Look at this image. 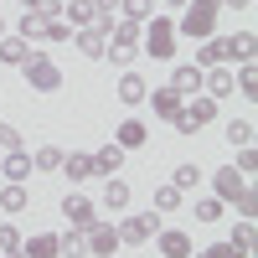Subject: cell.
I'll use <instances>...</instances> for the list:
<instances>
[{
  "instance_id": "6da1fadb",
  "label": "cell",
  "mask_w": 258,
  "mask_h": 258,
  "mask_svg": "<svg viewBox=\"0 0 258 258\" xmlns=\"http://www.w3.org/2000/svg\"><path fill=\"white\" fill-rule=\"evenodd\" d=\"M140 52L155 57V62H170V57H176V21L155 11L145 21V31H140Z\"/></svg>"
},
{
  "instance_id": "7a4b0ae2",
  "label": "cell",
  "mask_w": 258,
  "mask_h": 258,
  "mask_svg": "<svg viewBox=\"0 0 258 258\" xmlns=\"http://www.w3.org/2000/svg\"><path fill=\"white\" fill-rule=\"evenodd\" d=\"M217 11H222V0H186V16L176 21V36L207 41L212 31H217Z\"/></svg>"
},
{
  "instance_id": "3957f363",
  "label": "cell",
  "mask_w": 258,
  "mask_h": 258,
  "mask_svg": "<svg viewBox=\"0 0 258 258\" xmlns=\"http://www.w3.org/2000/svg\"><path fill=\"white\" fill-rule=\"evenodd\" d=\"M21 73H26V88H36V93H57L62 88V68L41 47H31V57L21 62Z\"/></svg>"
},
{
  "instance_id": "277c9868",
  "label": "cell",
  "mask_w": 258,
  "mask_h": 258,
  "mask_svg": "<svg viewBox=\"0 0 258 258\" xmlns=\"http://www.w3.org/2000/svg\"><path fill=\"white\" fill-rule=\"evenodd\" d=\"M160 232V212H135L119 222V243H150Z\"/></svg>"
},
{
  "instance_id": "5b68a950",
  "label": "cell",
  "mask_w": 258,
  "mask_h": 258,
  "mask_svg": "<svg viewBox=\"0 0 258 258\" xmlns=\"http://www.w3.org/2000/svg\"><path fill=\"white\" fill-rule=\"evenodd\" d=\"M217 47V62H253V31H238V36H207Z\"/></svg>"
},
{
  "instance_id": "8992f818",
  "label": "cell",
  "mask_w": 258,
  "mask_h": 258,
  "mask_svg": "<svg viewBox=\"0 0 258 258\" xmlns=\"http://www.w3.org/2000/svg\"><path fill=\"white\" fill-rule=\"evenodd\" d=\"M83 248H88V253H98V258H114V253H119V227H109V222L83 227Z\"/></svg>"
},
{
  "instance_id": "52a82bcc",
  "label": "cell",
  "mask_w": 258,
  "mask_h": 258,
  "mask_svg": "<svg viewBox=\"0 0 258 258\" xmlns=\"http://www.w3.org/2000/svg\"><path fill=\"white\" fill-rule=\"evenodd\" d=\"M212 186H217V202H238L253 181L243 176V170H232V165H227V170H217V176H212Z\"/></svg>"
},
{
  "instance_id": "ba28073f",
  "label": "cell",
  "mask_w": 258,
  "mask_h": 258,
  "mask_svg": "<svg viewBox=\"0 0 258 258\" xmlns=\"http://www.w3.org/2000/svg\"><path fill=\"white\" fill-rule=\"evenodd\" d=\"M93 212H98V207H93L88 197H62V217H68V222H73L78 232H83V227H93V222H98V217H93Z\"/></svg>"
},
{
  "instance_id": "9c48e42d",
  "label": "cell",
  "mask_w": 258,
  "mask_h": 258,
  "mask_svg": "<svg viewBox=\"0 0 258 258\" xmlns=\"http://www.w3.org/2000/svg\"><path fill=\"white\" fill-rule=\"evenodd\" d=\"M145 103L155 109V119H165V124H170V119L181 114V103H186V98H181L176 88H155V93H145Z\"/></svg>"
},
{
  "instance_id": "30bf717a",
  "label": "cell",
  "mask_w": 258,
  "mask_h": 258,
  "mask_svg": "<svg viewBox=\"0 0 258 258\" xmlns=\"http://www.w3.org/2000/svg\"><path fill=\"white\" fill-rule=\"evenodd\" d=\"M155 243H160V258H191V238L181 227H160Z\"/></svg>"
},
{
  "instance_id": "8fae6325",
  "label": "cell",
  "mask_w": 258,
  "mask_h": 258,
  "mask_svg": "<svg viewBox=\"0 0 258 258\" xmlns=\"http://www.w3.org/2000/svg\"><path fill=\"white\" fill-rule=\"evenodd\" d=\"M170 88H176L181 98H197V93H202V68H197V62L176 68V73H170Z\"/></svg>"
},
{
  "instance_id": "7c38bea8",
  "label": "cell",
  "mask_w": 258,
  "mask_h": 258,
  "mask_svg": "<svg viewBox=\"0 0 258 258\" xmlns=\"http://www.w3.org/2000/svg\"><path fill=\"white\" fill-rule=\"evenodd\" d=\"M202 93L222 103V98L232 93V73H227V68H207V73H202Z\"/></svg>"
},
{
  "instance_id": "4fadbf2b",
  "label": "cell",
  "mask_w": 258,
  "mask_h": 258,
  "mask_svg": "<svg viewBox=\"0 0 258 258\" xmlns=\"http://www.w3.org/2000/svg\"><path fill=\"white\" fill-rule=\"evenodd\" d=\"M124 155H129V150H119V145L109 140V145L93 155V176H114V170H124Z\"/></svg>"
},
{
  "instance_id": "5bb4252c",
  "label": "cell",
  "mask_w": 258,
  "mask_h": 258,
  "mask_svg": "<svg viewBox=\"0 0 258 258\" xmlns=\"http://www.w3.org/2000/svg\"><path fill=\"white\" fill-rule=\"evenodd\" d=\"M145 93H150V83H145L140 73H124V78H119V103L140 109V103H145Z\"/></svg>"
},
{
  "instance_id": "9a60e30c",
  "label": "cell",
  "mask_w": 258,
  "mask_h": 258,
  "mask_svg": "<svg viewBox=\"0 0 258 258\" xmlns=\"http://www.w3.org/2000/svg\"><path fill=\"white\" fill-rule=\"evenodd\" d=\"M145 140H150V129H145L140 119H124V124L114 129V145H119V150H140Z\"/></svg>"
},
{
  "instance_id": "2e32d148",
  "label": "cell",
  "mask_w": 258,
  "mask_h": 258,
  "mask_svg": "<svg viewBox=\"0 0 258 258\" xmlns=\"http://www.w3.org/2000/svg\"><path fill=\"white\" fill-rule=\"evenodd\" d=\"M62 16H68V26L73 31H83V26H93V0H62Z\"/></svg>"
},
{
  "instance_id": "e0dca14e",
  "label": "cell",
  "mask_w": 258,
  "mask_h": 258,
  "mask_svg": "<svg viewBox=\"0 0 258 258\" xmlns=\"http://www.w3.org/2000/svg\"><path fill=\"white\" fill-rule=\"evenodd\" d=\"M31 57V41H21V36H0V62H6V68H21V62Z\"/></svg>"
},
{
  "instance_id": "ac0fdd59",
  "label": "cell",
  "mask_w": 258,
  "mask_h": 258,
  "mask_svg": "<svg viewBox=\"0 0 258 258\" xmlns=\"http://www.w3.org/2000/svg\"><path fill=\"white\" fill-rule=\"evenodd\" d=\"M0 170H6V181L26 186V176H31V155H26V150H11V155L0 160Z\"/></svg>"
},
{
  "instance_id": "d6986e66",
  "label": "cell",
  "mask_w": 258,
  "mask_h": 258,
  "mask_svg": "<svg viewBox=\"0 0 258 258\" xmlns=\"http://www.w3.org/2000/svg\"><path fill=\"white\" fill-rule=\"evenodd\" d=\"M62 176H68V181H88L93 176V155H83V150L62 155Z\"/></svg>"
},
{
  "instance_id": "ffe728a7",
  "label": "cell",
  "mask_w": 258,
  "mask_h": 258,
  "mask_svg": "<svg viewBox=\"0 0 258 258\" xmlns=\"http://www.w3.org/2000/svg\"><path fill=\"white\" fill-rule=\"evenodd\" d=\"M21 258H57V232H36L31 243H21Z\"/></svg>"
},
{
  "instance_id": "44dd1931",
  "label": "cell",
  "mask_w": 258,
  "mask_h": 258,
  "mask_svg": "<svg viewBox=\"0 0 258 258\" xmlns=\"http://www.w3.org/2000/svg\"><path fill=\"white\" fill-rule=\"evenodd\" d=\"M103 207H109V212H124V207H129V181H119V176L103 181Z\"/></svg>"
},
{
  "instance_id": "7402d4cb",
  "label": "cell",
  "mask_w": 258,
  "mask_h": 258,
  "mask_svg": "<svg viewBox=\"0 0 258 258\" xmlns=\"http://www.w3.org/2000/svg\"><path fill=\"white\" fill-rule=\"evenodd\" d=\"M150 16H155V0H119V21H135V26H145Z\"/></svg>"
},
{
  "instance_id": "603a6c76",
  "label": "cell",
  "mask_w": 258,
  "mask_h": 258,
  "mask_svg": "<svg viewBox=\"0 0 258 258\" xmlns=\"http://www.w3.org/2000/svg\"><path fill=\"white\" fill-rule=\"evenodd\" d=\"M57 258H88V248H83V232H78V227L57 232Z\"/></svg>"
},
{
  "instance_id": "cb8c5ba5",
  "label": "cell",
  "mask_w": 258,
  "mask_h": 258,
  "mask_svg": "<svg viewBox=\"0 0 258 258\" xmlns=\"http://www.w3.org/2000/svg\"><path fill=\"white\" fill-rule=\"evenodd\" d=\"M227 243H232V248H238V253L248 258V253H253V243H258V232H253V217H243L238 227H232V238H227Z\"/></svg>"
},
{
  "instance_id": "d4e9b609",
  "label": "cell",
  "mask_w": 258,
  "mask_h": 258,
  "mask_svg": "<svg viewBox=\"0 0 258 258\" xmlns=\"http://www.w3.org/2000/svg\"><path fill=\"white\" fill-rule=\"evenodd\" d=\"M26 207H31V197H26V186H16V181H11L6 191H0V212H26Z\"/></svg>"
},
{
  "instance_id": "484cf974",
  "label": "cell",
  "mask_w": 258,
  "mask_h": 258,
  "mask_svg": "<svg viewBox=\"0 0 258 258\" xmlns=\"http://www.w3.org/2000/svg\"><path fill=\"white\" fill-rule=\"evenodd\" d=\"M16 36H21V41H41V36H47V21H41L36 11H26V16H21V26H16Z\"/></svg>"
},
{
  "instance_id": "4316f807",
  "label": "cell",
  "mask_w": 258,
  "mask_h": 258,
  "mask_svg": "<svg viewBox=\"0 0 258 258\" xmlns=\"http://www.w3.org/2000/svg\"><path fill=\"white\" fill-rule=\"evenodd\" d=\"M78 52H83V57H93V62H98V57H103V36H98L93 26H83V31H78Z\"/></svg>"
},
{
  "instance_id": "83f0119b",
  "label": "cell",
  "mask_w": 258,
  "mask_h": 258,
  "mask_svg": "<svg viewBox=\"0 0 258 258\" xmlns=\"http://www.w3.org/2000/svg\"><path fill=\"white\" fill-rule=\"evenodd\" d=\"M227 140L238 145V150H243V145H253V119H227Z\"/></svg>"
},
{
  "instance_id": "f1b7e54d",
  "label": "cell",
  "mask_w": 258,
  "mask_h": 258,
  "mask_svg": "<svg viewBox=\"0 0 258 258\" xmlns=\"http://www.w3.org/2000/svg\"><path fill=\"white\" fill-rule=\"evenodd\" d=\"M31 165H36V170H62V150H57V145H41L36 155H31Z\"/></svg>"
},
{
  "instance_id": "f546056e",
  "label": "cell",
  "mask_w": 258,
  "mask_h": 258,
  "mask_svg": "<svg viewBox=\"0 0 258 258\" xmlns=\"http://www.w3.org/2000/svg\"><path fill=\"white\" fill-rule=\"evenodd\" d=\"M181 197H186V191H176V186H160V191H155V207H150V212H176V207H181Z\"/></svg>"
},
{
  "instance_id": "4dcf8cb0",
  "label": "cell",
  "mask_w": 258,
  "mask_h": 258,
  "mask_svg": "<svg viewBox=\"0 0 258 258\" xmlns=\"http://www.w3.org/2000/svg\"><path fill=\"white\" fill-rule=\"evenodd\" d=\"M197 181H202V170H197V165H176V176H170V186H176V191H191Z\"/></svg>"
},
{
  "instance_id": "1f68e13d",
  "label": "cell",
  "mask_w": 258,
  "mask_h": 258,
  "mask_svg": "<svg viewBox=\"0 0 258 258\" xmlns=\"http://www.w3.org/2000/svg\"><path fill=\"white\" fill-rule=\"evenodd\" d=\"M0 150H6V155H11V150H26V140H21L16 124H0Z\"/></svg>"
},
{
  "instance_id": "d6a6232c",
  "label": "cell",
  "mask_w": 258,
  "mask_h": 258,
  "mask_svg": "<svg viewBox=\"0 0 258 258\" xmlns=\"http://www.w3.org/2000/svg\"><path fill=\"white\" fill-rule=\"evenodd\" d=\"M21 243H26V238H21L11 222H0V253H21Z\"/></svg>"
},
{
  "instance_id": "836d02e7",
  "label": "cell",
  "mask_w": 258,
  "mask_h": 258,
  "mask_svg": "<svg viewBox=\"0 0 258 258\" xmlns=\"http://www.w3.org/2000/svg\"><path fill=\"white\" fill-rule=\"evenodd\" d=\"M103 57H109L114 68H129V62L140 57V47H103Z\"/></svg>"
},
{
  "instance_id": "e575fe53",
  "label": "cell",
  "mask_w": 258,
  "mask_h": 258,
  "mask_svg": "<svg viewBox=\"0 0 258 258\" xmlns=\"http://www.w3.org/2000/svg\"><path fill=\"white\" fill-rule=\"evenodd\" d=\"M217 217H222V202H217V197L197 202V222H217Z\"/></svg>"
},
{
  "instance_id": "d590c367",
  "label": "cell",
  "mask_w": 258,
  "mask_h": 258,
  "mask_svg": "<svg viewBox=\"0 0 258 258\" xmlns=\"http://www.w3.org/2000/svg\"><path fill=\"white\" fill-rule=\"evenodd\" d=\"M197 258H243L232 243H212V248H197Z\"/></svg>"
},
{
  "instance_id": "8d00e7d4",
  "label": "cell",
  "mask_w": 258,
  "mask_h": 258,
  "mask_svg": "<svg viewBox=\"0 0 258 258\" xmlns=\"http://www.w3.org/2000/svg\"><path fill=\"white\" fill-rule=\"evenodd\" d=\"M41 21H62V0H36V6H31Z\"/></svg>"
},
{
  "instance_id": "74e56055",
  "label": "cell",
  "mask_w": 258,
  "mask_h": 258,
  "mask_svg": "<svg viewBox=\"0 0 258 258\" xmlns=\"http://www.w3.org/2000/svg\"><path fill=\"white\" fill-rule=\"evenodd\" d=\"M68 36H73L68 21H47V36H41V41H68Z\"/></svg>"
},
{
  "instance_id": "f35d334b",
  "label": "cell",
  "mask_w": 258,
  "mask_h": 258,
  "mask_svg": "<svg viewBox=\"0 0 258 258\" xmlns=\"http://www.w3.org/2000/svg\"><path fill=\"white\" fill-rule=\"evenodd\" d=\"M232 170H243V176H253V170H258V155H253V145H243V155H238V165H232Z\"/></svg>"
},
{
  "instance_id": "ab89813d",
  "label": "cell",
  "mask_w": 258,
  "mask_h": 258,
  "mask_svg": "<svg viewBox=\"0 0 258 258\" xmlns=\"http://www.w3.org/2000/svg\"><path fill=\"white\" fill-rule=\"evenodd\" d=\"M238 212H243V217H253V212H258V191H253V186L238 197Z\"/></svg>"
},
{
  "instance_id": "60d3db41",
  "label": "cell",
  "mask_w": 258,
  "mask_h": 258,
  "mask_svg": "<svg viewBox=\"0 0 258 258\" xmlns=\"http://www.w3.org/2000/svg\"><path fill=\"white\" fill-rule=\"evenodd\" d=\"M93 11L98 16H119V0H93Z\"/></svg>"
},
{
  "instance_id": "b9f144b4",
  "label": "cell",
  "mask_w": 258,
  "mask_h": 258,
  "mask_svg": "<svg viewBox=\"0 0 258 258\" xmlns=\"http://www.w3.org/2000/svg\"><path fill=\"white\" fill-rule=\"evenodd\" d=\"M222 6H232V11H238V6H248V0H222Z\"/></svg>"
},
{
  "instance_id": "7bdbcfd3",
  "label": "cell",
  "mask_w": 258,
  "mask_h": 258,
  "mask_svg": "<svg viewBox=\"0 0 258 258\" xmlns=\"http://www.w3.org/2000/svg\"><path fill=\"white\" fill-rule=\"evenodd\" d=\"M165 6H186V0H165Z\"/></svg>"
},
{
  "instance_id": "ee69618b",
  "label": "cell",
  "mask_w": 258,
  "mask_h": 258,
  "mask_svg": "<svg viewBox=\"0 0 258 258\" xmlns=\"http://www.w3.org/2000/svg\"><path fill=\"white\" fill-rule=\"evenodd\" d=\"M21 6H26V11H31V6H36V0H21Z\"/></svg>"
},
{
  "instance_id": "f6af8a7d",
  "label": "cell",
  "mask_w": 258,
  "mask_h": 258,
  "mask_svg": "<svg viewBox=\"0 0 258 258\" xmlns=\"http://www.w3.org/2000/svg\"><path fill=\"white\" fill-rule=\"evenodd\" d=\"M0 36H6V21H0Z\"/></svg>"
},
{
  "instance_id": "bcb514c9",
  "label": "cell",
  "mask_w": 258,
  "mask_h": 258,
  "mask_svg": "<svg viewBox=\"0 0 258 258\" xmlns=\"http://www.w3.org/2000/svg\"><path fill=\"white\" fill-rule=\"evenodd\" d=\"M6 258H21V253H6Z\"/></svg>"
},
{
  "instance_id": "7dc6e473",
  "label": "cell",
  "mask_w": 258,
  "mask_h": 258,
  "mask_svg": "<svg viewBox=\"0 0 258 258\" xmlns=\"http://www.w3.org/2000/svg\"><path fill=\"white\" fill-rule=\"evenodd\" d=\"M0 160H6V150H0Z\"/></svg>"
}]
</instances>
